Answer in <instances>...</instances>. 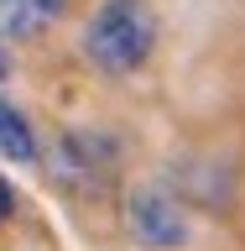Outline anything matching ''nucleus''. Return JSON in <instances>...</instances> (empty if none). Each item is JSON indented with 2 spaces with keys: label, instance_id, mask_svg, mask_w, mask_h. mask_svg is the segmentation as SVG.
I'll return each instance as SVG.
<instances>
[{
  "label": "nucleus",
  "instance_id": "obj_1",
  "mask_svg": "<svg viewBox=\"0 0 245 251\" xmlns=\"http://www.w3.org/2000/svg\"><path fill=\"white\" fill-rule=\"evenodd\" d=\"M156 11L146 0H99L84 26V58L99 68V74H136L146 68V58L156 52Z\"/></svg>",
  "mask_w": 245,
  "mask_h": 251
},
{
  "label": "nucleus",
  "instance_id": "obj_2",
  "mask_svg": "<svg viewBox=\"0 0 245 251\" xmlns=\"http://www.w3.org/2000/svg\"><path fill=\"white\" fill-rule=\"evenodd\" d=\"M115 162H120V147L105 131H68L52 147V178L68 194H105L115 178Z\"/></svg>",
  "mask_w": 245,
  "mask_h": 251
},
{
  "label": "nucleus",
  "instance_id": "obj_3",
  "mask_svg": "<svg viewBox=\"0 0 245 251\" xmlns=\"http://www.w3.org/2000/svg\"><path fill=\"white\" fill-rule=\"evenodd\" d=\"M125 225L141 246L152 251H178L188 246V215H183V199L172 188H136L125 199Z\"/></svg>",
  "mask_w": 245,
  "mask_h": 251
},
{
  "label": "nucleus",
  "instance_id": "obj_4",
  "mask_svg": "<svg viewBox=\"0 0 245 251\" xmlns=\"http://www.w3.org/2000/svg\"><path fill=\"white\" fill-rule=\"evenodd\" d=\"M63 11H68V0H0V37L31 42L47 26H58Z\"/></svg>",
  "mask_w": 245,
  "mask_h": 251
},
{
  "label": "nucleus",
  "instance_id": "obj_5",
  "mask_svg": "<svg viewBox=\"0 0 245 251\" xmlns=\"http://www.w3.org/2000/svg\"><path fill=\"white\" fill-rule=\"evenodd\" d=\"M0 157H11V162H37L31 121L11 105V100H0Z\"/></svg>",
  "mask_w": 245,
  "mask_h": 251
},
{
  "label": "nucleus",
  "instance_id": "obj_6",
  "mask_svg": "<svg viewBox=\"0 0 245 251\" xmlns=\"http://www.w3.org/2000/svg\"><path fill=\"white\" fill-rule=\"evenodd\" d=\"M11 215H16V188L0 178V220H11Z\"/></svg>",
  "mask_w": 245,
  "mask_h": 251
},
{
  "label": "nucleus",
  "instance_id": "obj_7",
  "mask_svg": "<svg viewBox=\"0 0 245 251\" xmlns=\"http://www.w3.org/2000/svg\"><path fill=\"white\" fill-rule=\"evenodd\" d=\"M5 74H11V58H5V47H0V78H5Z\"/></svg>",
  "mask_w": 245,
  "mask_h": 251
}]
</instances>
